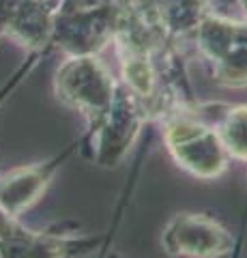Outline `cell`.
Listing matches in <instances>:
<instances>
[{
    "label": "cell",
    "mask_w": 247,
    "mask_h": 258,
    "mask_svg": "<svg viewBox=\"0 0 247 258\" xmlns=\"http://www.w3.org/2000/svg\"><path fill=\"white\" fill-rule=\"evenodd\" d=\"M217 136L230 157L247 161V108L234 110L224 120Z\"/></svg>",
    "instance_id": "obj_4"
},
{
    "label": "cell",
    "mask_w": 247,
    "mask_h": 258,
    "mask_svg": "<svg viewBox=\"0 0 247 258\" xmlns=\"http://www.w3.org/2000/svg\"><path fill=\"white\" fill-rule=\"evenodd\" d=\"M163 247L174 256L219 258L234 247V239L209 215L179 213L163 230Z\"/></svg>",
    "instance_id": "obj_2"
},
{
    "label": "cell",
    "mask_w": 247,
    "mask_h": 258,
    "mask_svg": "<svg viewBox=\"0 0 247 258\" xmlns=\"http://www.w3.org/2000/svg\"><path fill=\"white\" fill-rule=\"evenodd\" d=\"M166 144L174 161L200 179H215L228 168L226 153L217 132L187 118H177L166 127Z\"/></svg>",
    "instance_id": "obj_1"
},
{
    "label": "cell",
    "mask_w": 247,
    "mask_h": 258,
    "mask_svg": "<svg viewBox=\"0 0 247 258\" xmlns=\"http://www.w3.org/2000/svg\"><path fill=\"white\" fill-rule=\"evenodd\" d=\"M58 161H62V157L50 161V164L24 168V170L5 176L0 181V205H3V211L18 215L24 207L35 203L39 194L45 189L54 170H56Z\"/></svg>",
    "instance_id": "obj_3"
}]
</instances>
